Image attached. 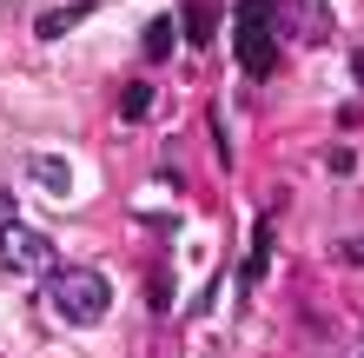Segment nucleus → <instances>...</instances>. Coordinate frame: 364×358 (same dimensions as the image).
Instances as JSON below:
<instances>
[{"mask_svg":"<svg viewBox=\"0 0 364 358\" xmlns=\"http://www.w3.org/2000/svg\"><path fill=\"white\" fill-rule=\"evenodd\" d=\"M87 14H93V0H67V7L40 14V20H33V33H40V40H60V33H73V27H80Z\"/></svg>","mask_w":364,"mask_h":358,"instance_id":"nucleus-4","label":"nucleus"},{"mask_svg":"<svg viewBox=\"0 0 364 358\" xmlns=\"http://www.w3.org/2000/svg\"><path fill=\"white\" fill-rule=\"evenodd\" d=\"M14 219H20V206H14V193H7V186H0V233H7Z\"/></svg>","mask_w":364,"mask_h":358,"instance_id":"nucleus-11","label":"nucleus"},{"mask_svg":"<svg viewBox=\"0 0 364 358\" xmlns=\"http://www.w3.org/2000/svg\"><path fill=\"white\" fill-rule=\"evenodd\" d=\"M119 113H126V120H146V113H153V87H146V80H133V87L119 93Z\"/></svg>","mask_w":364,"mask_h":358,"instance_id":"nucleus-10","label":"nucleus"},{"mask_svg":"<svg viewBox=\"0 0 364 358\" xmlns=\"http://www.w3.org/2000/svg\"><path fill=\"white\" fill-rule=\"evenodd\" d=\"M291 7H298V20H291L298 40H325L331 33V0H291Z\"/></svg>","mask_w":364,"mask_h":358,"instance_id":"nucleus-7","label":"nucleus"},{"mask_svg":"<svg viewBox=\"0 0 364 358\" xmlns=\"http://www.w3.org/2000/svg\"><path fill=\"white\" fill-rule=\"evenodd\" d=\"M33 179H40V193H53V199L73 193V166L60 159V153H40V159H33Z\"/></svg>","mask_w":364,"mask_h":358,"instance_id":"nucleus-5","label":"nucleus"},{"mask_svg":"<svg viewBox=\"0 0 364 358\" xmlns=\"http://www.w3.org/2000/svg\"><path fill=\"white\" fill-rule=\"evenodd\" d=\"M232 47H239V67H245L252 80H265V73L278 67V0H239Z\"/></svg>","mask_w":364,"mask_h":358,"instance_id":"nucleus-2","label":"nucleus"},{"mask_svg":"<svg viewBox=\"0 0 364 358\" xmlns=\"http://www.w3.org/2000/svg\"><path fill=\"white\" fill-rule=\"evenodd\" d=\"M265 265H272V219H259V226H252V252H245V279H239V285L252 292V285L265 279Z\"/></svg>","mask_w":364,"mask_h":358,"instance_id":"nucleus-6","label":"nucleus"},{"mask_svg":"<svg viewBox=\"0 0 364 358\" xmlns=\"http://www.w3.org/2000/svg\"><path fill=\"white\" fill-rule=\"evenodd\" d=\"M0 259H7V272H27V279H33V272H53L60 259H53V239L47 233H33V226H7V233H0Z\"/></svg>","mask_w":364,"mask_h":358,"instance_id":"nucleus-3","label":"nucleus"},{"mask_svg":"<svg viewBox=\"0 0 364 358\" xmlns=\"http://www.w3.org/2000/svg\"><path fill=\"white\" fill-rule=\"evenodd\" d=\"M47 305H53V319H67V325H100L106 305H113V285H106L93 265H53L47 272Z\"/></svg>","mask_w":364,"mask_h":358,"instance_id":"nucleus-1","label":"nucleus"},{"mask_svg":"<svg viewBox=\"0 0 364 358\" xmlns=\"http://www.w3.org/2000/svg\"><path fill=\"white\" fill-rule=\"evenodd\" d=\"M179 14H186V20H179L186 40H192V47H205V40H212V7H205V0H186Z\"/></svg>","mask_w":364,"mask_h":358,"instance_id":"nucleus-9","label":"nucleus"},{"mask_svg":"<svg viewBox=\"0 0 364 358\" xmlns=\"http://www.w3.org/2000/svg\"><path fill=\"white\" fill-rule=\"evenodd\" d=\"M139 47H146V60H173V47H179V27L173 20H146V33H139Z\"/></svg>","mask_w":364,"mask_h":358,"instance_id":"nucleus-8","label":"nucleus"},{"mask_svg":"<svg viewBox=\"0 0 364 358\" xmlns=\"http://www.w3.org/2000/svg\"><path fill=\"white\" fill-rule=\"evenodd\" d=\"M351 80H358V87H364V47L351 53Z\"/></svg>","mask_w":364,"mask_h":358,"instance_id":"nucleus-12","label":"nucleus"}]
</instances>
